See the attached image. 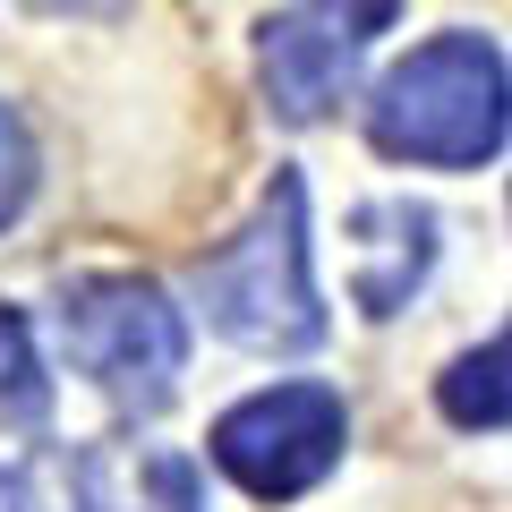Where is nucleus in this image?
<instances>
[{
  "instance_id": "nucleus-8",
  "label": "nucleus",
  "mask_w": 512,
  "mask_h": 512,
  "mask_svg": "<svg viewBox=\"0 0 512 512\" xmlns=\"http://www.w3.org/2000/svg\"><path fill=\"white\" fill-rule=\"evenodd\" d=\"M504 367H512V333H487L478 350H461V359L436 376V410L461 427V436H504V419H512Z\"/></svg>"
},
{
  "instance_id": "nucleus-1",
  "label": "nucleus",
  "mask_w": 512,
  "mask_h": 512,
  "mask_svg": "<svg viewBox=\"0 0 512 512\" xmlns=\"http://www.w3.org/2000/svg\"><path fill=\"white\" fill-rule=\"evenodd\" d=\"M188 291H197L205 325L231 350H256V359H299L333 333L325 291H316V239H308V180L299 171H274L265 197L248 205L231 239L188 265Z\"/></svg>"
},
{
  "instance_id": "nucleus-3",
  "label": "nucleus",
  "mask_w": 512,
  "mask_h": 512,
  "mask_svg": "<svg viewBox=\"0 0 512 512\" xmlns=\"http://www.w3.org/2000/svg\"><path fill=\"white\" fill-rule=\"evenodd\" d=\"M60 350L120 419H163L188 376V308L154 274H69L60 282Z\"/></svg>"
},
{
  "instance_id": "nucleus-6",
  "label": "nucleus",
  "mask_w": 512,
  "mask_h": 512,
  "mask_svg": "<svg viewBox=\"0 0 512 512\" xmlns=\"http://www.w3.org/2000/svg\"><path fill=\"white\" fill-rule=\"evenodd\" d=\"M43 461H52L60 512H205V470L171 444L94 436L77 453H43Z\"/></svg>"
},
{
  "instance_id": "nucleus-4",
  "label": "nucleus",
  "mask_w": 512,
  "mask_h": 512,
  "mask_svg": "<svg viewBox=\"0 0 512 512\" xmlns=\"http://www.w3.org/2000/svg\"><path fill=\"white\" fill-rule=\"evenodd\" d=\"M350 453V410L333 384L291 376V384H256L248 402H231L205 436V461L256 504H299L308 487H325Z\"/></svg>"
},
{
  "instance_id": "nucleus-5",
  "label": "nucleus",
  "mask_w": 512,
  "mask_h": 512,
  "mask_svg": "<svg viewBox=\"0 0 512 512\" xmlns=\"http://www.w3.org/2000/svg\"><path fill=\"white\" fill-rule=\"evenodd\" d=\"M384 26H402L393 0H359V9H265L256 18V86L274 103V120L291 128H316L350 86H359V60Z\"/></svg>"
},
{
  "instance_id": "nucleus-11",
  "label": "nucleus",
  "mask_w": 512,
  "mask_h": 512,
  "mask_svg": "<svg viewBox=\"0 0 512 512\" xmlns=\"http://www.w3.org/2000/svg\"><path fill=\"white\" fill-rule=\"evenodd\" d=\"M0 512H60L52 461H9V470H0Z\"/></svg>"
},
{
  "instance_id": "nucleus-7",
  "label": "nucleus",
  "mask_w": 512,
  "mask_h": 512,
  "mask_svg": "<svg viewBox=\"0 0 512 512\" xmlns=\"http://www.w3.org/2000/svg\"><path fill=\"white\" fill-rule=\"evenodd\" d=\"M436 248H444V222L436 205L419 197H367L359 214H350V299H359V316H402L410 299L427 291V274H436Z\"/></svg>"
},
{
  "instance_id": "nucleus-2",
  "label": "nucleus",
  "mask_w": 512,
  "mask_h": 512,
  "mask_svg": "<svg viewBox=\"0 0 512 512\" xmlns=\"http://www.w3.org/2000/svg\"><path fill=\"white\" fill-rule=\"evenodd\" d=\"M504 137H512V77L495 35L444 26L367 86V146L384 163L487 171L504 154Z\"/></svg>"
},
{
  "instance_id": "nucleus-10",
  "label": "nucleus",
  "mask_w": 512,
  "mask_h": 512,
  "mask_svg": "<svg viewBox=\"0 0 512 512\" xmlns=\"http://www.w3.org/2000/svg\"><path fill=\"white\" fill-rule=\"evenodd\" d=\"M35 180H43V154H35V128L0 103V231L35 205Z\"/></svg>"
},
{
  "instance_id": "nucleus-9",
  "label": "nucleus",
  "mask_w": 512,
  "mask_h": 512,
  "mask_svg": "<svg viewBox=\"0 0 512 512\" xmlns=\"http://www.w3.org/2000/svg\"><path fill=\"white\" fill-rule=\"evenodd\" d=\"M52 427V367L35 350V316L0 299V436H43Z\"/></svg>"
}]
</instances>
